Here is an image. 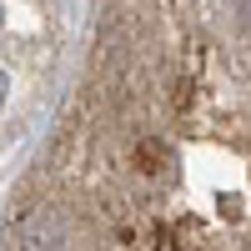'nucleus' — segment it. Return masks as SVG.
<instances>
[{
	"mask_svg": "<svg viewBox=\"0 0 251 251\" xmlns=\"http://www.w3.org/2000/svg\"><path fill=\"white\" fill-rule=\"evenodd\" d=\"M0 246L251 251V0L100 5Z\"/></svg>",
	"mask_w": 251,
	"mask_h": 251,
	"instance_id": "obj_1",
	"label": "nucleus"
},
{
	"mask_svg": "<svg viewBox=\"0 0 251 251\" xmlns=\"http://www.w3.org/2000/svg\"><path fill=\"white\" fill-rule=\"evenodd\" d=\"M71 5H0V166L25 146L66 60Z\"/></svg>",
	"mask_w": 251,
	"mask_h": 251,
	"instance_id": "obj_2",
	"label": "nucleus"
}]
</instances>
